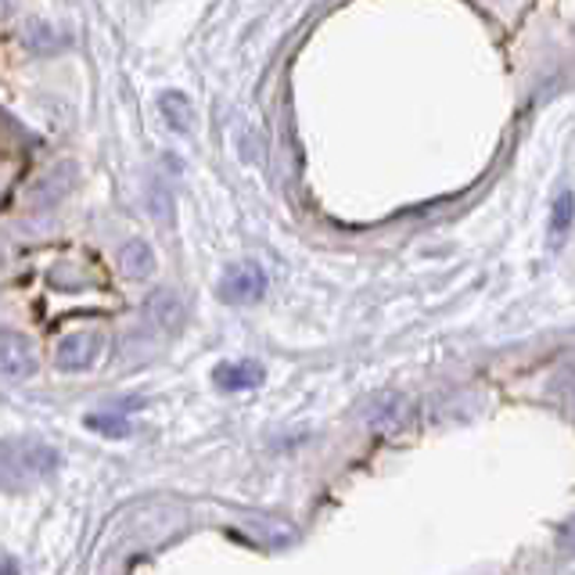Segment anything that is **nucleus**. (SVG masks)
Masks as SVG:
<instances>
[{
	"mask_svg": "<svg viewBox=\"0 0 575 575\" xmlns=\"http://www.w3.org/2000/svg\"><path fill=\"white\" fill-rule=\"evenodd\" d=\"M58 454L44 443L33 440H4L0 443V482L8 486H25L33 478H44L58 468Z\"/></svg>",
	"mask_w": 575,
	"mask_h": 575,
	"instance_id": "nucleus-1",
	"label": "nucleus"
},
{
	"mask_svg": "<svg viewBox=\"0 0 575 575\" xmlns=\"http://www.w3.org/2000/svg\"><path fill=\"white\" fill-rule=\"evenodd\" d=\"M263 292H267V273L256 263L230 267L220 281V299L230 306H249L256 299H263Z\"/></svg>",
	"mask_w": 575,
	"mask_h": 575,
	"instance_id": "nucleus-2",
	"label": "nucleus"
},
{
	"mask_svg": "<svg viewBox=\"0 0 575 575\" xmlns=\"http://www.w3.org/2000/svg\"><path fill=\"white\" fill-rule=\"evenodd\" d=\"M101 352V335L98 332H73L58 341V349H54V367L65 375H76V371H87L94 367Z\"/></svg>",
	"mask_w": 575,
	"mask_h": 575,
	"instance_id": "nucleus-3",
	"label": "nucleus"
},
{
	"mask_svg": "<svg viewBox=\"0 0 575 575\" xmlns=\"http://www.w3.org/2000/svg\"><path fill=\"white\" fill-rule=\"evenodd\" d=\"M0 375L15 378V381L36 375L33 341L22 332H11V327H0Z\"/></svg>",
	"mask_w": 575,
	"mask_h": 575,
	"instance_id": "nucleus-4",
	"label": "nucleus"
},
{
	"mask_svg": "<svg viewBox=\"0 0 575 575\" xmlns=\"http://www.w3.org/2000/svg\"><path fill=\"white\" fill-rule=\"evenodd\" d=\"M213 381H216V389H224V392H245V389H256L259 381H263V367H256V364H220L213 371Z\"/></svg>",
	"mask_w": 575,
	"mask_h": 575,
	"instance_id": "nucleus-5",
	"label": "nucleus"
},
{
	"mask_svg": "<svg viewBox=\"0 0 575 575\" xmlns=\"http://www.w3.org/2000/svg\"><path fill=\"white\" fill-rule=\"evenodd\" d=\"M119 270L127 273V278H148V273L155 270V252L148 241H127L119 249Z\"/></svg>",
	"mask_w": 575,
	"mask_h": 575,
	"instance_id": "nucleus-6",
	"label": "nucleus"
},
{
	"mask_svg": "<svg viewBox=\"0 0 575 575\" xmlns=\"http://www.w3.org/2000/svg\"><path fill=\"white\" fill-rule=\"evenodd\" d=\"M159 105H162V112H166V122L173 130H187L191 127V101L184 98V94H162L159 98Z\"/></svg>",
	"mask_w": 575,
	"mask_h": 575,
	"instance_id": "nucleus-7",
	"label": "nucleus"
},
{
	"mask_svg": "<svg viewBox=\"0 0 575 575\" xmlns=\"http://www.w3.org/2000/svg\"><path fill=\"white\" fill-rule=\"evenodd\" d=\"M568 224H572V195H568V191H561L557 202H554V220H551V230H554L557 238H565Z\"/></svg>",
	"mask_w": 575,
	"mask_h": 575,
	"instance_id": "nucleus-8",
	"label": "nucleus"
},
{
	"mask_svg": "<svg viewBox=\"0 0 575 575\" xmlns=\"http://www.w3.org/2000/svg\"><path fill=\"white\" fill-rule=\"evenodd\" d=\"M87 428H98L101 435H130V424L116 414H94L87 417Z\"/></svg>",
	"mask_w": 575,
	"mask_h": 575,
	"instance_id": "nucleus-9",
	"label": "nucleus"
},
{
	"mask_svg": "<svg viewBox=\"0 0 575 575\" xmlns=\"http://www.w3.org/2000/svg\"><path fill=\"white\" fill-rule=\"evenodd\" d=\"M0 575H19V565L11 557H4V561H0Z\"/></svg>",
	"mask_w": 575,
	"mask_h": 575,
	"instance_id": "nucleus-10",
	"label": "nucleus"
}]
</instances>
